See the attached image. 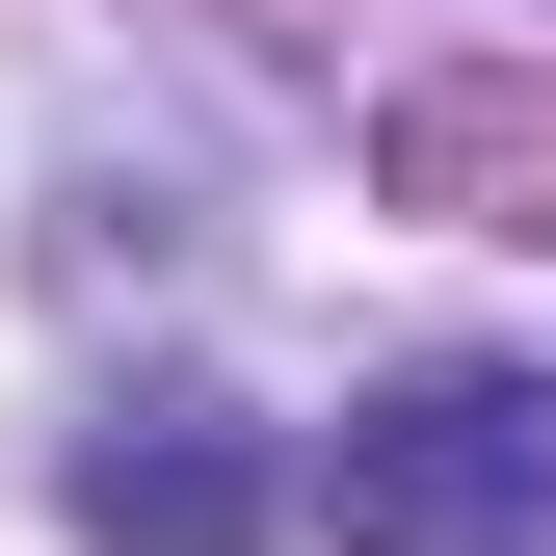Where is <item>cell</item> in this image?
Masks as SVG:
<instances>
[{"label":"cell","instance_id":"cell-1","mask_svg":"<svg viewBox=\"0 0 556 556\" xmlns=\"http://www.w3.org/2000/svg\"><path fill=\"white\" fill-rule=\"evenodd\" d=\"M344 556H556V397L530 371H425L344 425Z\"/></svg>","mask_w":556,"mask_h":556},{"label":"cell","instance_id":"cell-2","mask_svg":"<svg viewBox=\"0 0 556 556\" xmlns=\"http://www.w3.org/2000/svg\"><path fill=\"white\" fill-rule=\"evenodd\" d=\"M265 504H292V477H265V425H239V397H106V425H80V530L106 556H239Z\"/></svg>","mask_w":556,"mask_h":556},{"label":"cell","instance_id":"cell-3","mask_svg":"<svg viewBox=\"0 0 556 556\" xmlns=\"http://www.w3.org/2000/svg\"><path fill=\"white\" fill-rule=\"evenodd\" d=\"M371 186L397 213H477V239H556V80H397Z\"/></svg>","mask_w":556,"mask_h":556}]
</instances>
